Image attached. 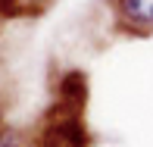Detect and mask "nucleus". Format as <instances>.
<instances>
[{"instance_id":"1","label":"nucleus","mask_w":153,"mask_h":147,"mask_svg":"<svg viewBox=\"0 0 153 147\" xmlns=\"http://www.w3.org/2000/svg\"><path fill=\"white\" fill-rule=\"evenodd\" d=\"M50 144H59V147H88V131L81 125V119L75 116V110L66 116L50 122Z\"/></svg>"},{"instance_id":"2","label":"nucleus","mask_w":153,"mask_h":147,"mask_svg":"<svg viewBox=\"0 0 153 147\" xmlns=\"http://www.w3.org/2000/svg\"><path fill=\"white\" fill-rule=\"evenodd\" d=\"M59 103L66 110H75L78 113L88 103V78L81 72H66L59 81Z\"/></svg>"},{"instance_id":"3","label":"nucleus","mask_w":153,"mask_h":147,"mask_svg":"<svg viewBox=\"0 0 153 147\" xmlns=\"http://www.w3.org/2000/svg\"><path fill=\"white\" fill-rule=\"evenodd\" d=\"M119 16L131 25H153V0H116Z\"/></svg>"},{"instance_id":"4","label":"nucleus","mask_w":153,"mask_h":147,"mask_svg":"<svg viewBox=\"0 0 153 147\" xmlns=\"http://www.w3.org/2000/svg\"><path fill=\"white\" fill-rule=\"evenodd\" d=\"M47 147H59V144H47Z\"/></svg>"}]
</instances>
